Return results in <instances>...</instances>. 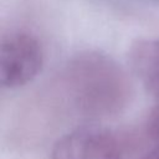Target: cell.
<instances>
[{"instance_id": "obj_5", "label": "cell", "mask_w": 159, "mask_h": 159, "mask_svg": "<svg viewBox=\"0 0 159 159\" xmlns=\"http://www.w3.org/2000/svg\"><path fill=\"white\" fill-rule=\"evenodd\" d=\"M147 134L155 142L159 143V99L149 113L147 120Z\"/></svg>"}, {"instance_id": "obj_2", "label": "cell", "mask_w": 159, "mask_h": 159, "mask_svg": "<svg viewBox=\"0 0 159 159\" xmlns=\"http://www.w3.org/2000/svg\"><path fill=\"white\" fill-rule=\"evenodd\" d=\"M43 51L36 36L25 31L5 35L0 47V82L17 88L31 82L41 71Z\"/></svg>"}, {"instance_id": "obj_3", "label": "cell", "mask_w": 159, "mask_h": 159, "mask_svg": "<svg viewBox=\"0 0 159 159\" xmlns=\"http://www.w3.org/2000/svg\"><path fill=\"white\" fill-rule=\"evenodd\" d=\"M51 159H120V144L109 129L84 125L58 138Z\"/></svg>"}, {"instance_id": "obj_1", "label": "cell", "mask_w": 159, "mask_h": 159, "mask_svg": "<svg viewBox=\"0 0 159 159\" xmlns=\"http://www.w3.org/2000/svg\"><path fill=\"white\" fill-rule=\"evenodd\" d=\"M66 83L75 103L84 113L96 116L117 112L127 101V78L111 58L101 53H83L67 67Z\"/></svg>"}, {"instance_id": "obj_7", "label": "cell", "mask_w": 159, "mask_h": 159, "mask_svg": "<svg viewBox=\"0 0 159 159\" xmlns=\"http://www.w3.org/2000/svg\"><path fill=\"white\" fill-rule=\"evenodd\" d=\"M155 1H158V2H159V0H155Z\"/></svg>"}, {"instance_id": "obj_6", "label": "cell", "mask_w": 159, "mask_h": 159, "mask_svg": "<svg viewBox=\"0 0 159 159\" xmlns=\"http://www.w3.org/2000/svg\"><path fill=\"white\" fill-rule=\"evenodd\" d=\"M140 159H159V143H157V145Z\"/></svg>"}, {"instance_id": "obj_4", "label": "cell", "mask_w": 159, "mask_h": 159, "mask_svg": "<svg viewBox=\"0 0 159 159\" xmlns=\"http://www.w3.org/2000/svg\"><path fill=\"white\" fill-rule=\"evenodd\" d=\"M130 61L147 89L159 99V39L137 41L130 50Z\"/></svg>"}]
</instances>
